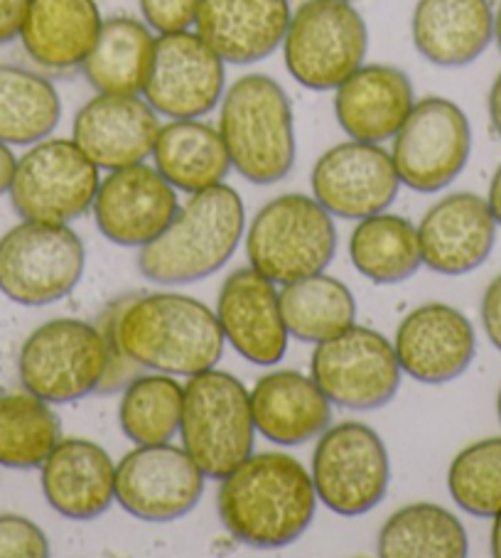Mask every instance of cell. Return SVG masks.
I'll use <instances>...</instances> for the list:
<instances>
[{
	"label": "cell",
	"mask_w": 501,
	"mask_h": 558,
	"mask_svg": "<svg viewBox=\"0 0 501 558\" xmlns=\"http://www.w3.org/2000/svg\"><path fill=\"white\" fill-rule=\"evenodd\" d=\"M15 168H17V160L13 156L11 146L0 141V197H3L5 192H11L13 178H15Z\"/></svg>",
	"instance_id": "41"
},
{
	"label": "cell",
	"mask_w": 501,
	"mask_h": 558,
	"mask_svg": "<svg viewBox=\"0 0 501 558\" xmlns=\"http://www.w3.org/2000/svg\"><path fill=\"white\" fill-rule=\"evenodd\" d=\"M278 295L288 332L303 342H325L354 325L352 291L325 271L283 283Z\"/></svg>",
	"instance_id": "33"
},
{
	"label": "cell",
	"mask_w": 501,
	"mask_h": 558,
	"mask_svg": "<svg viewBox=\"0 0 501 558\" xmlns=\"http://www.w3.org/2000/svg\"><path fill=\"white\" fill-rule=\"evenodd\" d=\"M334 92V117L346 136L379 146L396 138L416 106L408 74L389 64H362Z\"/></svg>",
	"instance_id": "22"
},
{
	"label": "cell",
	"mask_w": 501,
	"mask_h": 558,
	"mask_svg": "<svg viewBox=\"0 0 501 558\" xmlns=\"http://www.w3.org/2000/svg\"><path fill=\"white\" fill-rule=\"evenodd\" d=\"M369 50V27L350 0H305L293 13L283 40L285 66L313 92L337 89Z\"/></svg>",
	"instance_id": "7"
},
{
	"label": "cell",
	"mask_w": 501,
	"mask_h": 558,
	"mask_svg": "<svg viewBox=\"0 0 501 558\" xmlns=\"http://www.w3.org/2000/svg\"><path fill=\"white\" fill-rule=\"evenodd\" d=\"M86 252L70 225L23 219L0 236V293L17 305H52L82 281Z\"/></svg>",
	"instance_id": "8"
},
{
	"label": "cell",
	"mask_w": 501,
	"mask_h": 558,
	"mask_svg": "<svg viewBox=\"0 0 501 558\" xmlns=\"http://www.w3.org/2000/svg\"><path fill=\"white\" fill-rule=\"evenodd\" d=\"M494 40L499 45V52H501V5H499V11L494 15Z\"/></svg>",
	"instance_id": "45"
},
{
	"label": "cell",
	"mask_w": 501,
	"mask_h": 558,
	"mask_svg": "<svg viewBox=\"0 0 501 558\" xmlns=\"http://www.w3.org/2000/svg\"><path fill=\"white\" fill-rule=\"evenodd\" d=\"M99 166L66 138H45L17 160L11 202L30 221L70 225L94 207Z\"/></svg>",
	"instance_id": "11"
},
{
	"label": "cell",
	"mask_w": 501,
	"mask_h": 558,
	"mask_svg": "<svg viewBox=\"0 0 501 558\" xmlns=\"http://www.w3.org/2000/svg\"><path fill=\"white\" fill-rule=\"evenodd\" d=\"M205 480L185 448L138 446L115 465V502L143 522H175L199 505Z\"/></svg>",
	"instance_id": "15"
},
{
	"label": "cell",
	"mask_w": 501,
	"mask_h": 558,
	"mask_svg": "<svg viewBox=\"0 0 501 558\" xmlns=\"http://www.w3.org/2000/svg\"><path fill=\"white\" fill-rule=\"evenodd\" d=\"M219 133L231 168L254 185L281 182L295 166L291 99L268 74H244L221 96Z\"/></svg>",
	"instance_id": "4"
},
{
	"label": "cell",
	"mask_w": 501,
	"mask_h": 558,
	"mask_svg": "<svg viewBox=\"0 0 501 558\" xmlns=\"http://www.w3.org/2000/svg\"><path fill=\"white\" fill-rule=\"evenodd\" d=\"M158 133V111L138 94H99L76 111L72 141L99 170L111 172L152 156Z\"/></svg>",
	"instance_id": "20"
},
{
	"label": "cell",
	"mask_w": 501,
	"mask_h": 558,
	"mask_svg": "<svg viewBox=\"0 0 501 558\" xmlns=\"http://www.w3.org/2000/svg\"><path fill=\"white\" fill-rule=\"evenodd\" d=\"M42 493L57 514L74 522L109 512L115 499V465L99 442L60 440L40 465Z\"/></svg>",
	"instance_id": "24"
},
{
	"label": "cell",
	"mask_w": 501,
	"mask_h": 558,
	"mask_svg": "<svg viewBox=\"0 0 501 558\" xmlns=\"http://www.w3.org/2000/svg\"><path fill=\"white\" fill-rule=\"evenodd\" d=\"M101 25L96 0H27L17 37L37 66L72 72L91 54Z\"/></svg>",
	"instance_id": "26"
},
{
	"label": "cell",
	"mask_w": 501,
	"mask_h": 558,
	"mask_svg": "<svg viewBox=\"0 0 501 558\" xmlns=\"http://www.w3.org/2000/svg\"><path fill=\"white\" fill-rule=\"evenodd\" d=\"M291 0H205L197 33L229 64H254L283 45Z\"/></svg>",
	"instance_id": "23"
},
{
	"label": "cell",
	"mask_w": 501,
	"mask_h": 558,
	"mask_svg": "<svg viewBox=\"0 0 501 558\" xmlns=\"http://www.w3.org/2000/svg\"><path fill=\"white\" fill-rule=\"evenodd\" d=\"M455 505L472 517H494L501 509V438H485L460 450L448 470Z\"/></svg>",
	"instance_id": "36"
},
{
	"label": "cell",
	"mask_w": 501,
	"mask_h": 558,
	"mask_svg": "<svg viewBox=\"0 0 501 558\" xmlns=\"http://www.w3.org/2000/svg\"><path fill=\"white\" fill-rule=\"evenodd\" d=\"M224 60L192 31L156 37L143 96L168 119H201L224 96Z\"/></svg>",
	"instance_id": "14"
},
{
	"label": "cell",
	"mask_w": 501,
	"mask_h": 558,
	"mask_svg": "<svg viewBox=\"0 0 501 558\" xmlns=\"http://www.w3.org/2000/svg\"><path fill=\"white\" fill-rule=\"evenodd\" d=\"M487 205L491 209V215H494V219H497V227H501V166L497 168L494 178H491V182H489Z\"/></svg>",
	"instance_id": "43"
},
{
	"label": "cell",
	"mask_w": 501,
	"mask_h": 558,
	"mask_svg": "<svg viewBox=\"0 0 501 558\" xmlns=\"http://www.w3.org/2000/svg\"><path fill=\"white\" fill-rule=\"evenodd\" d=\"M497 413H499V421H501V389H499V397H497Z\"/></svg>",
	"instance_id": "46"
},
{
	"label": "cell",
	"mask_w": 501,
	"mask_h": 558,
	"mask_svg": "<svg viewBox=\"0 0 501 558\" xmlns=\"http://www.w3.org/2000/svg\"><path fill=\"white\" fill-rule=\"evenodd\" d=\"M256 430L276 446H303L332 426V401L313 377L295 369L268 372L250 389Z\"/></svg>",
	"instance_id": "25"
},
{
	"label": "cell",
	"mask_w": 501,
	"mask_h": 558,
	"mask_svg": "<svg viewBox=\"0 0 501 558\" xmlns=\"http://www.w3.org/2000/svg\"><path fill=\"white\" fill-rule=\"evenodd\" d=\"M337 252L332 215L315 197L291 192L256 211L246 232V256L273 283L322 274Z\"/></svg>",
	"instance_id": "6"
},
{
	"label": "cell",
	"mask_w": 501,
	"mask_h": 558,
	"mask_svg": "<svg viewBox=\"0 0 501 558\" xmlns=\"http://www.w3.org/2000/svg\"><path fill=\"white\" fill-rule=\"evenodd\" d=\"M133 364L170 377L215 369L224 354L217 313L182 293L123 295L101 315Z\"/></svg>",
	"instance_id": "1"
},
{
	"label": "cell",
	"mask_w": 501,
	"mask_h": 558,
	"mask_svg": "<svg viewBox=\"0 0 501 558\" xmlns=\"http://www.w3.org/2000/svg\"><path fill=\"white\" fill-rule=\"evenodd\" d=\"M27 0H0V45L13 43L21 35Z\"/></svg>",
	"instance_id": "40"
},
{
	"label": "cell",
	"mask_w": 501,
	"mask_h": 558,
	"mask_svg": "<svg viewBox=\"0 0 501 558\" xmlns=\"http://www.w3.org/2000/svg\"><path fill=\"white\" fill-rule=\"evenodd\" d=\"M469 153L472 129L465 111L442 96H428L416 101L393 138L391 158L401 185L430 195L460 178Z\"/></svg>",
	"instance_id": "13"
},
{
	"label": "cell",
	"mask_w": 501,
	"mask_h": 558,
	"mask_svg": "<svg viewBox=\"0 0 501 558\" xmlns=\"http://www.w3.org/2000/svg\"><path fill=\"white\" fill-rule=\"evenodd\" d=\"M50 542L40 526L21 514H0V558H45Z\"/></svg>",
	"instance_id": "37"
},
{
	"label": "cell",
	"mask_w": 501,
	"mask_h": 558,
	"mask_svg": "<svg viewBox=\"0 0 501 558\" xmlns=\"http://www.w3.org/2000/svg\"><path fill=\"white\" fill-rule=\"evenodd\" d=\"M317 499L342 517H362L383 502L391 485L387 442L371 426L344 421L327 428L313 456Z\"/></svg>",
	"instance_id": "10"
},
{
	"label": "cell",
	"mask_w": 501,
	"mask_h": 558,
	"mask_svg": "<svg viewBox=\"0 0 501 558\" xmlns=\"http://www.w3.org/2000/svg\"><path fill=\"white\" fill-rule=\"evenodd\" d=\"M481 325L489 342L501 352V274L487 286L481 298Z\"/></svg>",
	"instance_id": "39"
},
{
	"label": "cell",
	"mask_w": 501,
	"mask_h": 558,
	"mask_svg": "<svg viewBox=\"0 0 501 558\" xmlns=\"http://www.w3.org/2000/svg\"><path fill=\"white\" fill-rule=\"evenodd\" d=\"M489 119H491V126H494L497 136L501 138V74L491 84V92H489Z\"/></svg>",
	"instance_id": "42"
},
{
	"label": "cell",
	"mask_w": 501,
	"mask_h": 558,
	"mask_svg": "<svg viewBox=\"0 0 501 558\" xmlns=\"http://www.w3.org/2000/svg\"><path fill=\"white\" fill-rule=\"evenodd\" d=\"M376 551L383 558H465L469 538L445 507L418 502L401 507L383 522Z\"/></svg>",
	"instance_id": "32"
},
{
	"label": "cell",
	"mask_w": 501,
	"mask_h": 558,
	"mask_svg": "<svg viewBox=\"0 0 501 558\" xmlns=\"http://www.w3.org/2000/svg\"><path fill=\"white\" fill-rule=\"evenodd\" d=\"M411 35L430 64L467 66L494 40V11L489 0H418Z\"/></svg>",
	"instance_id": "27"
},
{
	"label": "cell",
	"mask_w": 501,
	"mask_h": 558,
	"mask_svg": "<svg viewBox=\"0 0 501 558\" xmlns=\"http://www.w3.org/2000/svg\"><path fill=\"white\" fill-rule=\"evenodd\" d=\"M315 199L332 217L364 219L387 211L401 180L391 153L379 143L346 141L322 153L313 168Z\"/></svg>",
	"instance_id": "16"
},
{
	"label": "cell",
	"mask_w": 501,
	"mask_h": 558,
	"mask_svg": "<svg viewBox=\"0 0 501 558\" xmlns=\"http://www.w3.org/2000/svg\"><path fill=\"white\" fill-rule=\"evenodd\" d=\"M62 440V421L50 403L30 391L0 397V465L40 468Z\"/></svg>",
	"instance_id": "34"
},
{
	"label": "cell",
	"mask_w": 501,
	"mask_h": 558,
	"mask_svg": "<svg viewBox=\"0 0 501 558\" xmlns=\"http://www.w3.org/2000/svg\"><path fill=\"white\" fill-rule=\"evenodd\" d=\"M246 232V209L234 187L219 182L190 195L156 242L138 252V271L150 283L205 281L229 264Z\"/></svg>",
	"instance_id": "3"
},
{
	"label": "cell",
	"mask_w": 501,
	"mask_h": 558,
	"mask_svg": "<svg viewBox=\"0 0 501 558\" xmlns=\"http://www.w3.org/2000/svg\"><path fill=\"white\" fill-rule=\"evenodd\" d=\"M401 364L393 344L371 327L352 325L317 342L310 377L334 407L350 411L383 409L401 387Z\"/></svg>",
	"instance_id": "12"
},
{
	"label": "cell",
	"mask_w": 501,
	"mask_h": 558,
	"mask_svg": "<svg viewBox=\"0 0 501 558\" xmlns=\"http://www.w3.org/2000/svg\"><path fill=\"white\" fill-rule=\"evenodd\" d=\"M217 320L236 354L258 367H273L285 357L288 332L278 288L254 266L236 268L219 291Z\"/></svg>",
	"instance_id": "18"
},
{
	"label": "cell",
	"mask_w": 501,
	"mask_h": 558,
	"mask_svg": "<svg viewBox=\"0 0 501 558\" xmlns=\"http://www.w3.org/2000/svg\"><path fill=\"white\" fill-rule=\"evenodd\" d=\"M491 554L501 558V509L494 514V524H491Z\"/></svg>",
	"instance_id": "44"
},
{
	"label": "cell",
	"mask_w": 501,
	"mask_h": 558,
	"mask_svg": "<svg viewBox=\"0 0 501 558\" xmlns=\"http://www.w3.org/2000/svg\"><path fill=\"white\" fill-rule=\"evenodd\" d=\"M256 423L250 391L234 374L207 369L190 377L182 403V448L205 477L221 480L254 456Z\"/></svg>",
	"instance_id": "5"
},
{
	"label": "cell",
	"mask_w": 501,
	"mask_h": 558,
	"mask_svg": "<svg viewBox=\"0 0 501 558\" xmlns=\"http://www.w3.org/2000/svg\"><path fill=\"white\" fill-rule=\"evenodd\" d=\"M109 350L99 325L60 317L25 340L17 372L25 391L47 403H72L99 391Z\"/></svg>",
	"instance_id": "9"
},
{
	"label": "cell",
	"mask_w": 501,
	"mask_h": 558,
	"mask_svg": "<svg viewBox=\"0 0 501 558\" xmlns=\"http://www.w3.org/2000/svg\"><path fill=\"white\" fill-rule=\"evenodd\" d=\"M350 258L356 271L374 283L406 281L423 266L418 227L389 211L364 217L352 232Z\"/></svg>",
	"instance_id": "30"
},
{
	"label": "cell",
	"mask_w": 501,
	"mask_h": 558,
	"mask_svg": "<svg viewBox=\"0 0 501 558\" xmlns=\"http://www.w3.org/2000/svg\"><path fill=\"white\" fill-rule=\"evenodd\" d=\"M205 0H140L146 25L158 35L190 31Z\"/></svg>",
	"instance_id": "38"
},
{
	"label": "cell",
	"mask_w": 501,
	"mask_h": 558,
	"mask_svg": "<svg viewBox=\"0 0 501 558\" xmlns=\"http://www.w3.org/2000/svg\"><path fill=\"white\" fill-rule=\"evenodd\" d=\"M350 3H352V0H350Z\"/></svg>",
	"instance_id": "47"
},
{
	"label": "cell",
	"mask_w": 501,
	"mask_h": 558,
	"mask_svg": "<svg viewBox=\"0 0 501 558\" xmlns=\"http://www.w3.org/2000/svg\"><path fill=\"white\" fill-rule=\"evenodd\" d=\"M152 47H156V37L146 23L131 15L109 17L101 25L91 54L82 64L86 82L99 94H143L152 62Z\"/></svg>",
	"instance_id": "29"
},
{
	"label": "cell",
	"mask_w": 501,
	"mask_h": 558,
	"mask_svg": "<svg viewBox=\"0 0 501 558\" xmlns=\"http://www.w3.org/2000/svg\"><path fill=\"white\" fill-rule=\"evenodd\" d=\"M393 350L403 374L420 384H448L469 369L477 352L475 327L457 307L428 303L403 317Z\"/></svg>",
	"instance_id": "19"
},
{
	"label": "cell",
	"mask_w": 501,
	"mask_h": 558,
	"mask_svg": "<svg viewBox=\"0 0 501 558\" xmlns=\"http://www.w3.org/2000/svg\"><path fill=\"white\" fill-rule=\"evenodd\" d=\"M94 219L109 242L143 248L166 232L180 211L178 192L158 168L138 162L111 170L94 199Z\"/></svg>",
	"instance_id": "17"
},
{
	"label": "cell",
	"mask_w": 501,
	"mask_h": 558,
	"mask_svg": "<svg viewBox=\"0 0 501 558\" xmlns=\"http://www.w3.org/2000/svg\"><path fill=\"white\" fill-rule=\"evenodd\" d=\"M62 99L47 76L0 62V141L35 146L60 126Z\"/></svg>",
	"instance_id": "31"
},
{
	"label": "cell",
	"mask_w": 501,
	"mask_h": 558,
	"mask_svg": "<svg viewBox=\"0 0 501 558\" xmlns=\"http://www.w3.org/2000/svg\"><path fill=\"white\" fill-rule=\"evenodd\" d=\"M423 264L440 276H465L487 262L497 219L485 197L455 192L428 209L418 225Z\"/></svg>",
	"instance_id": "21"
},
{
	"label": "cell",
	"mask_w": 501,
	"mask_h": 558,
	"mask_svg": "<svg viewBox=\"0 0 501 558\" xmlns=\"http://www.w3.org/2000/svg\"><path fill=\"white\" fill-rule=\"evenodd\" d=\"M217 512L236 542L254 548H283L310 529L317 493L307 468L288 453L246 458L219 480Z\"/></svg>",
	"instance_id": "2"
},
{
	"label": "cell",
	"mask_w": 501,
	"mask_h": 558,
	"mask_svg": "<svg viewBox=\"0 0 501 558\" xmlns=\"http://www.w3.org/2000/svg\"><path fill=\"white\" fill-rule=\"evenodd\" d=\"M152 160L172 187L190 195L224 182L231 170L219 129L199 119H172L160 126Z\"/></svg>",
	"instance_id": "28"
},
{
	"label": "cell",
	"mask_w": 501,
	"mask_h": 558,
	"mask_svg": "<svg viewBox=\"0 0 501 558\" xmlns=\"http://www.w3.org/2000/svg\"><path fill=\"white\" fill-rule=\"evenodd\" d=\"M185 387L170 374H138L123 389L119 423L123 436L136 446L170 442L180 433Z\"/></svg>",
	"instance_id": "35"
}]
</instances>
